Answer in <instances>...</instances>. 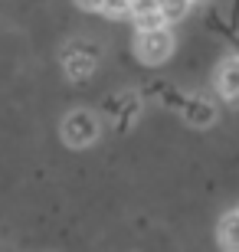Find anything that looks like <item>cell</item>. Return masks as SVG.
<instances>
[{
	"instance_id": "cell-1",
	"label": "cell",
	"mask_w": 239,
	"mask_h": 252,
	"mask_svg": "<svg viewBox=\"0 0 239 252\" xmlns=\"http://www.w3.org/2000/svg\"><path fill=\"white\" fill-rule=\"evenodd\" d=\"M95 65H99V46H95L92 39H72V43L63 46V72H66V79L82 82V79H89V75L95 72Z\"/></svg>"
},
{
	"instance_id": "cell-2",
	"label": "cell",
	"mask_w": 239,
	"mask_h": 252,
	"mask_svg": "<svg viewBox=\"0 0 239 252\" xmlns=\"http://www.w3.org/2000/svg\"><path fill=\"white\" fill-rule=\"evenodd\" d=\"M135 53L144 65H161L171 59L174 53V33L167 27L157 30H138V43H135Z\"/></svg>"
},
{
	"instance_id": "cell-3",
	"label": "cell",
	"mask_w": 239,
	"mask_h": 252,
	"mask_svg": "<svg viewBox=\"0 0 239 252\" xmlns=\"http://www.w3.org/2000/svg\"><path fill=\"white\" fill-rule=\"evenodd\" d=\"M99 131H102V125L92 112L75 108V112L66 115V122H63V141L69 148H89V144H95Z\"/></svg>"
},
{
	"instance_id": "cell-4",
	"label": "cell",
	"mask_w": 239,
	"mask_h": 252,
	"mask_svg": "<svg viewBox=\"0 0 239 252\" xmlns=\"http://www.w3.org/2000/svg\"><path fill=\"white\" fill-rule=\"evenodd\" d=\"M180 115L193 128H210L216 122V105L203 95H187V98H180Z\"/></svg>"
},
{
	"instance_id": "cell-5",
	"label": "cell",
	"mask_w": 239,
	"mask_h": 252,
	"mask_svg": "<svg viewBox=\"0 0 239 252\" xmlns=\"http://www.w3.org/2000/svg\"><path fill=\"white\" fill-rule=\"evenodd\" d=\"M216 92L230 105H239V56L226 59L220 65V72H216Z\"/></svg>"
},
{
	"instance_id": "cell-6",
	"label": "cell",
	"mask_w": 239,
	"mask_h": 252,
	"mask_svg": "<svg viewBox=\"0 0 239 252\" xmlns=\"http://www.w3.org/2000/svg\"><path fill=\"white\" fill-rule=\"evenodd\" d=\"M216 243H220L223 252H239V210H230L220 220V226H216Z\"/></svg>"
},
{
	"instance_id": "cell-7",
	"label": "cell",
	"mask_w": 239,
	"mask_h": 252,
	"mask_svg": "<svg viewBox=\"0 0 239 252\" xmlns=\"http://www.w3.org/2000/svg\"><path fill=\"white\" fill-rule=\"evenodd\" d=\"M82 10H95V13H111V17H121L128 13L131 3L128 0H75Z\"/></svg>"
},
{
	"instance_id": "cell-8",
	"label": "cell",
	"mask_w": 239,
	"mask_h": 252,
	"mask_svg": "<svg viewBox=\"0 0 239 252\" xmlns=\"http://www.w3.org/2000/svg\"><path fill=\"white\" fill-rule=\"evenodd\" d=\"M157 7H161L167 23H177V20H184L190 13V0H157Z\"/></svg>"
},
{
	"instance_id": "cell-9",
	"label": "cell",
	"mask_w": 239,
	"mask_h": 252,
	"mask_svg": "<svg viewBox=\"0 0 239 252\" xmlns=\"http://www.w3.org/2000/svg\"><path fill=\"white\" fill-rule=\"evenodd\" d=\"M190 3H206V0H190Z\"/></svg>"
},
{
	"instance_id": "cell-10",
	"label": "cell",
	"mask_w": 239,
	"mask_h": 252,
	"mask_svg": "<svg viewBox=\"0 0 239 252\" xmlns=\"http://www.w3.org/2000/svg\"><path fill=\"white\" fill-rule=\"evenodd\" d=\"M128 3H131V0H128Z\"/></svg>"
}]
</instances>
